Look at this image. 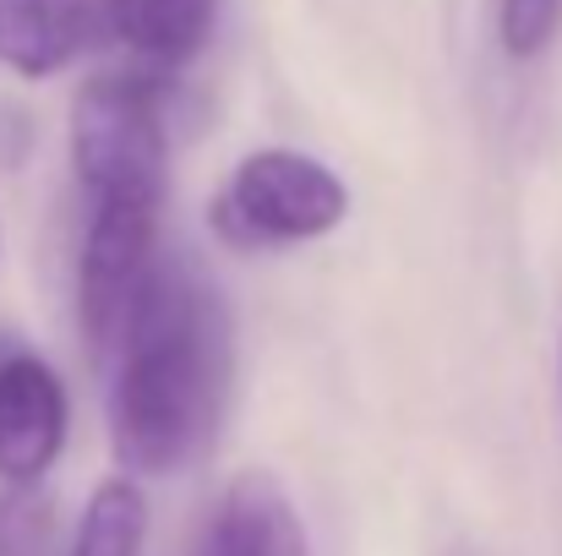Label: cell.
Returning a JSON list of instances; mask_svg holds the SVG:
<instances>
[{
  "mask_svg": "<svg viewBox=\"0 0 562 556\" xmlns=\"http://www.w3.org/2000/svg\"><path fill=\"white\" fill-rule=\"evenodd\" d=\"M229 393V317L187 251H165L110 350V436L132 475H176L218 431Z\"/></svg>",
  "mask_w": 562,
  "mask_h": 556,
  "instance_id": "cell-1",
  "label": "cell"
},
{
  "mask_svg": "<svg viewBox=\"0 0 562 556\" xmlns=\"http://www.w3.org/2000/svg\"><path fill=\"white\" fill-rule=\"evenodd\" d=\"M71 164L82 196H165V88L148 71L88 77L71 99Z\"/></svg>",
  "mask_w": 562,
  "mask_h": 556,
  "instance_id": "cell-2",
  "label": "cell"
},
{
  "mask_svg": "<svg viewBox=\"0 0 562 556\" xmlns=\"http://www.w3.org/2000/svg\"><path fill=\"white\" fill-rule=\"evenodd\" d=\"M350 213L345 181L295 148H257L246 154L224 191L213 196V229L218 240L257 251V246H301L328 229H339Z\"/></svg>",
  "mask_w": 562,
  "mask_h": 556,
  "instance_id": "cell-3",
  "label": "cell"
},
{
  "mask_svg": "<svg viewBox=\"0 0 562 556\" xmlns=\"http://www.w3.org/2000/svg\"><path fill=\"white\" fill-rule=\"evenodd\" d=\"M159 207L165 196H93L88 202L82 257H77V317L99 361H110V350L121 344L132 306L165 257Z\"/></svg>",
  "mask_w": 562,
  "mask_h": 556,
  "instance_id": "cell-4",
  "label": "cell"
},
{
  "mask_svg": "<svg viewBox=\"0 0 562 556\" xmlns=\"http://www.w3.org/2000/svg\"><path fill=\"white\" fill-rule=\"evenodd\" d=\"M66 425L71 404L55 366L27 350L0 355V480L38 486L66 447Z\"/></svg>",
  "mask_w": 562,
  "mask_h": 556,
  "instance_id": "cell-5",
  "label": "cell"
},
{
  "mask_svg": "<svg viewBox=\"0 0 562 556\" xmlns=\"http://www.w3.org/2000/svg\"><path fill=\"white\" fill-rule=\"evenodd\" d=\"M187 556H306V524L273 475L246 469L229 480Z\"/></svg>",
  "mask_w": 562,
  "mask_h": 556,
  "instance_id": "cell-6",
  "label": "cell"
},
{
  "mask_svg": "<svg viewBox=\"0 0 562 556\" xmlns=\"http://www.w3.org/2000/svg\"><path fill=\"white\" fill-rule=\"evenodd\" d=\"M93 22L143 66L170 71V66H187L207 44L218 22V0H93Z\"/></svg>",
  "mask_w": 562,
  "mask_h": 556,
  "instance_id": "cell-7",
  "label": "cell"
},
{
  "mask_svg": "<svg viewBox=\"0 0 562 556\" xmlns=\"http://www.w3.org/2000/svg\"><path fill=\"white\" fill-rule=\"evenodd\" d=\"M88 38H99L93 0H0V60L22 77L60 71Z\"/></svg>",
  "mask_w": 562,
  "mask_h": 556,
  "instance_id": "cell-8",
  "label": "cell"
},
{
  "mask_svg": "<svg viewBox=\"0 0 562 556\" xmlns=\"http://www.w3.org/2000/svg\"><path fill=\"white\" fill-rule=\"evenodd\" d=\"M143 541H148V497L137 480L115 475L88 497L66 556H143Z\"/></svg>",
  "mask_w": 562,
  "mask_h": 556,
  "instance_id": "cell-9",
  "label": "cell"
},
{
  "mask_svg": "<svg viewBox=\"0 0 562 556\" xmlns=\"http://www.w3.org/2000/svg\"><path fill=\"white\" fill-rule=\"evenodd\" d=\"M0 556H66L55 502L38 486H5L0 491Z\"/></svg>",
  "mask_w": 562,
  "mask_h": 556,
  "instance_id": "cell-10",
  "label": "cell"
},
{
  "mask_svg": "<svg viewBox=\"0 0 562 556\" xmlns=\"http://www.w3.org/2000/svg\"><path fill=\"white\" fill-rule=\"evenodd\" d=\"M562 33V0H497V44L508 60H536Z\"/></svg>",
  "mask_w": 562,
  "mask_h": 556,
  "instance_id": "cell-11",
  "label": "cell"
}]
</instances>
